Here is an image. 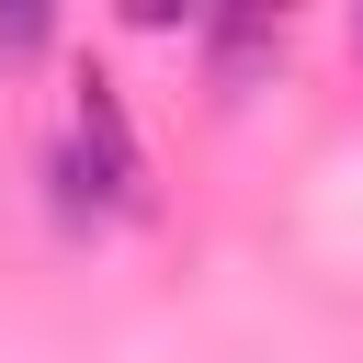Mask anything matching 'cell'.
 <instances>
[{"mask_svg": "<svg viewBox=\"0 0 363 363\" xmlns=\"http://www.w3.org/2000/svg\"><path fill=\"white\" fill-rule=\"evenodd\" d=\"M352 57H363V11H352Z\"/></svg>", "mask_w": 363, "mask_h": 363, "instance_id": "cell-3", "label": "cell"}, {"mask_svg": "<svg viewBox=\"0 0 363 363\" xmlns=\"http://www.w3.org/2000/svg\"><path fill=\"white\" fill-rule=\"evenodd\" d=\"M45 45V11H0V57H34Z\"/></svg>", "mask_w": 363, "mask_h": 363, "instance_id": "cell-2", "label": "cell"}, {"mask_svg": "<svg viewBox=\"0 0 363 363\" xmlns=\"http://www.w3.org/2000/svg\"><path fill=\"white\" fill-rule=\"evenodd\" d=\"M79 170H91V204H136V125H125V102H113L102 68H91L79 102H68V159H57V182H79Z\"/></svg>", "mask_w": 363, "mask_h": 363, "instance_id": "cell-1", "label": "cell"}]
</instances>
